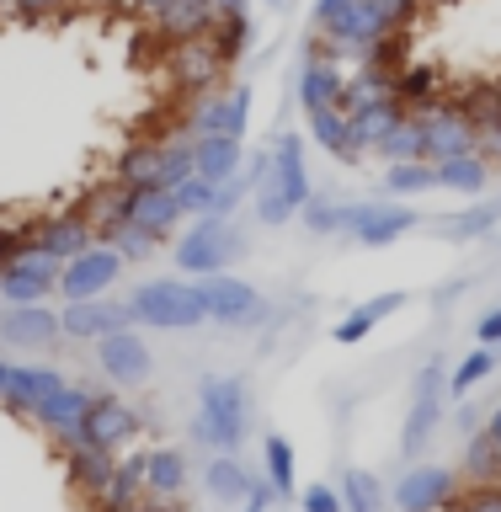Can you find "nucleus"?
<instances>
[{"mask_svg":"<svg viewBox=\"0 0 501 512\" xmlns=\"http://www.w3.org/2000/svg\"><path fill=\"white\" fill-rule=\"evenodd\" d=\"M459 480H464V491H496V486H501V448L486 438V432L464 438V464H459Z\"/></svg>","mask_w":501,"mask_h":512,"instance_id":"26","label":"nucleus"},{"mask_svg":"<svg viewBox=\"0 0 501 512\" xmlns=\"http://www.w3.org/2000/svg\"><path fill=\"white\" fill-rule=\"evenodd\" d=\"M336 491H342L347 512H379L384 507V486L368 470H342V486H336Z\"/></svg>","mask_w":501,"mask_h":512,"instance_id":"43","label":"nucleus"},{"mask_svg":"<svg viewBox=\"0 0 501 512\" xmlns=\"http://www.w3.org/2000/svg\"><path fill=\"white\" fill-rule=\"evenodd\" d=\"M246 427H251V400H246V379L235 374H208L198 384V432L203 448H214V454H235L240 443H246Z\"/></svg>","mask_w":501,"mask_h":512,"instance_id":"2","label":"nucleus"},{"mask_svg":"<svg viewBox=\"0 0 501 512\" xmlns=\"http://www.w3.org/2000/svg\"><path fill=\"white\" fill-rule=\"evenodd\" d=\"M112 251H118L123 262H139V256H150V251H155V240L144 235V230H134V224H123V230L112 235Z\"/></svg>","mask_w":501,"mask_h":512,"instance_id":"48","label":"nucleus"},{"mask_svg":"<svg viewBox=\"0 0 501 512\" xmlns=\"http://www.w3.org/2000/svg\"><path fill=\"white\" fill-rule=\"evenodd\" d=\"M139 432V411L128 406L123 395H96V406L86 411V422H80L75 443H91V448H107V454H118V448ZM70 443V448H75Z\"/></svg>","mask_w":501,"mask_h":512,"instance_id":"11","label":"nucleus"},{"mask_svg":"<svg viewBox=\"0 0 501 512\" xmlns=\"http://www.w3.org/2000/svg\"><path fill=\"white\" fill-rule=\"evenodd\" d=\"M171 75H176V86H187V91H214L219 75H224V59L214 54L208 38H198V43H182L171 54Z\"/></svg>","mask_w":501,"mask_h":512,"instance_id":"24","label":"nucleus"},{"mask_svg":"<svg viewBox=\"0 0 501 512\" xmlns=\"http://www.w3.org/2000/svg\"><path fill=\"white\" fill-rule=\"evenodd\" d=\"M6 379H11V363L0 358V395H6Z\"/></svg>","mask_w":501,"mask_h":512,"instance_id":"59","label":"nucleus"},{"mask_svg":"<svg viewBox=\"0 0 501 512\" xmlns=\"http://www.w3.org/2000/svg\"><path fill=\"white\" fill-rule=\"evenodd\" d=\"M59 310L48 304H22V310H0V342L11 347H59Z\"/></svg>","mask_w":501,"mask_h":512,"instance_id":"19","label":"nucleus"},{"mask_svg":"<svg viewBox=\"0 0 501 512\" xmlns=\"http://www.w3.org/2000/svg\"><path fill=\"white\" fill-rule=\"evenodd\" d=\"M299 219H304V230H310V235H352V224H358V203H326V198H310Z\"/></svg>","mask_w":501,"mask_h":512,"instance_id":"38","label":"nucleus"},{"mask_svg":"<svg viewBox=\"0 0 501 512\" xmlns=\"http://www.w3.org/2000/svg\"><path fill=\"white\" fill-rule=\"evenodd\" d=\"M480 422H486V416H480V411L470 406V400H459V411H454V427L464 432V438H475V432H480Z\"/></svg>","mask_w":501,"mask_h":512,"instance_id":"52","label":"nucleus"},{"mask_svg":"<svg viewBox=\"0 0 501 512\" xmlns=\"http://www.w3.org/2000/svg\"><path fill=\"white\" fill-rule=\"evenodd\" d=\"M134 6H144V11H155V16H160V11L171 6V0H134Z\"/></svg>","mask_w":501,"mask_h":512,"instance_id":"58","label":"nucleus"},{"mask_svg":"<svg viewBox=\"0 0 501 512\" xmlns=\"http://www.w3.org/2000/svg\"><path fill=\"white\" fill-rule=\"evenodd\" d=\"M501 224V198H491V203H475V208H464V214L448 224V240H480V235H491Z\"/></svg>","mask_w":501,"mask_h":512,"instance_id":"44","label":"nucleus"},{"mask_svg":"<svg viewBox=\"0 0 501 512\" xmlns=\"http://www.w3.org/2000/svg\"><path fill=\"white\" fill-rule=\"evenodd\" d=\"M128 320L134 326H150V331H192L203 326V304H198V288L187 278H150L128 294Z\"/></svg>","mask_w":501,"mask_h":512,"instance_id":"3","label":"nucleus"},{"mask_svg":"<svg viewBox=\"0 0 501 512\" xmlns=\"http://www.w3.org/2000/svg\"><path fill=\"white\" fill-rule=\"evenodd\" d=\"M480 432H486V438H491V443L501 448V400H496V406L486 411V422H480Z\"/></svg>","mask_w":501,"mask_h":512,"instance_id":"54","label":"nucleus"},{"mask_svg":"<svg viewBox=\"0 0 501 512\" xmlns=\"http://www.w3.org/2000/svg\"><path fill=\"white\" fill-rule=\"evenodd\" d=\"M91 406H96V390H91V384H59V390L48 395L38 411H32V422H38L48 438H59L64 448H70Z\"/></svg>","mask_w":501,"mask_h":512,"instance_id":"14","label":"nucleus"},{"mask_svg":"<svg viewBox=\"0 0 501 512\" xmlns=\"http://www.w3.org/2000/svg\"><path fill=\"white\" fill-rule=\"evenodd\" d=\"M406 118H411V112L400 107L395 96H384V102L363 107V112H352V134H358V150H379V144L390 139Z\"/></svg>","mask_w":501,"mask_h":512,"instance_id":"27","label":"nucleus"},{"mask_svg":"<svg viewBox=\"0 0 501 512\" xmlns=\"http://www.w3.org/2000/svg\"><path fill=\"white\" fill-rule=\"evenodd\" d=\"M192 288H198L203 315H208V320H219V326L246 331V326H262V320H267V299L256 294L251 283L230 278V272H219V278H198Z\"/></svg>","mask_w":501,"mask_h":512,"instance_id":"5","label":"nucleus"},{"mask_svg":"<svg viewBox=\"0 0 501 512\" xmlns=\"http://www.w3.org/2000/svg\"><path fill=\"white\" fill-rule=\"evenodd\" d=\"M262 470H267L272 496H294V443L272 432V438L262 443Z\"/></svg>","mask_w":501,"mask_h":512,"instance_id":"41","label":"nucleus"},{"mask_svg":"<svg viewBox=\"0 0 501 512\" xmlns=\"http://www.w3.org/2000/svg\"><path fill=\"white\" fill-rule=\"evenodd\" d=\"M486 182H491V160L486 155H459V160H443L438 166V187L443 192H459V198H480L486 192Z\"/></svg>","mask_w":501,"mask_h":512,"instance_id":"33","label":"nucleus"},{"mask_svg":"<svg viewBox=\"0 0 501 512\" xmlns=\"http://www.w3.org/2000/svg\"><path fill=\"white\" fill-rule=\"evenodd\" d=\"M299 512H347V507H342V491L331 480H315V486L299 491Z\"/></svg>","mask_w":501,"mask_h":512,"instance_id":"47","label":"nucleus"},{"mask_svg":"<svg viewBox=\"0 0 501 512\" xmlns=\"http://www.w3.org/2000/svg\"><path fill=\"white\" fill-rule=\"evenodd\" d=\"M475 342L480 347H501V304H496V310H486V315H480V326H475Z\"/></svg>","mask_w":501,"mask_h":512,"instance_id":"49","label":"nucleus"},{"mask_svg":"<svg viewBox=\"0 0 501 512\" xmlns=\"http://www.w3.org/2000/svg\"><path fill=\"white\" fill-rule=\"evenodd\" d=\"M59 331H64V342H102V336L134 331V320H128V304L86 299V304H64V310H59Z\"/></svg>","mask_w":501,"mask_h":512,"instance_id":"12","label":"nucleus"},{"mask_svg":"<svg viewBox=\"0 0 501 512\" xmlns=\"http://www.w3.org/2000/svg\"><path fill=\"white\" fill-rule=\"evenodd\" d=\"M59 262L54 256H38V251H22L16 262L0 272V299H6V310H22V304H43L48 294L59 288Z\"/></svg>","mask_w":501,"mask_h":512,"instance_id":"8","label":"nucleus"},{"mask_svg":"<svg viewBox=\"0 0 501 512\" xmlns=\"http://www.w3.org/2000/svg\"><path fill=\"white\" fill-rule=\"evenodd\" d=\"M251 102H256V91H251V86H235L230 96H208V102L198 107V118H192L182 134H187V139H198V134L246 139V128H251Z\"/></svg>","mask_w":501,"mask_h":512,"instance_id":"13","label":"nucleus"},{"mask_svg":"<svg viewBox=\"0 0 501 512\" xmlns=\"http://www.w3.org/2000/svg\"><path fill=\"white\" fill-rule=\"evenodd\" d=\"M144 464H150V448L144 454H123L96 507H144Z\"/></svg>","mask_w":501,"mask_h":512,"instance_id":"30","label":"nucleus"},{"mask_svg":"<svg viewBox=\"0 0 501 512\" xmlns=\"http://www.w3.org/2000/svg\"><path fill=\"white\" fill-rule=\"evenodd\" d=\"M96 512H144V507H96Z\"/></svg>","mask_w":501,"mask_h":512,"instance_id":"60","label":"nucleus"},{"mask_svg":"<svg viewBox=\"0 0 501 512\" xmlns=\"http://www.w3.org/2000/svg\"><path fill=\"white\" fill-rule=\"evenodd\" d=\"M192 160H198V176L203 182H235L240 176V139H219V134H198L192 139Z\"/></svg>","mask_w":501,"mask_h":512,"instance_id":"25","label":"nucleus"},{"mask_svg":"<svg viewBox=\"0 0 501 512\" xmlns=\"http://www.w3.org/2000/svg\"><path fill=\"white\" fill-rule=\"evenodd\" d=\"M416 208L406 203H358V224H352V240L358 246H395L400 235L416 230Z\"/></svg>","mask_w":501,"mask_h":512,"instance_id":"17","label":"nucleus"},{"mask_svg":"<svg viewBox=\"0 0 501 512\" xmlns=\"http://www.w3.org/2000/svg\"><path fill=\"white\" fill-rule=\"evenodd\" d=\"M432 96H438V70H427V64H406V70H395V102L400 107H427Z\"/></svg>","mask_w":501,"mask_h":512,"instance_id":"42","label":"nucleus"},{"mask_svg":"<svg viewBox=\"0 0 501 512\" xmlns=\"http://www.w3.org/2000/svg\"><path fill=\"white\" fill-rule=\"evenodd\" d=\"M443 512H464V502H448V507H443Z\"/></svg>","mask_w":501,"mask_h":512,"instance_id":"61","label":"nucleus"},{"mask_svg":"<svg viewBox=\"0 0 501 512\" xmlns=\"http://www.w3.org/2000/svg\"><path fill=\"white\" fill-rule=\"evenodd\" d=\"M459 502H464V512H501V486L496 491H464Z\"/></svg>","mask_w":501,"mask_h":512,"instance_id":"51","label":"nucleus"},{"mask_svg":"<svg viewBox=\"0 0 501 512\" xmlns=\"http://www.w3.org/2000/svg\"><path fill=\"white\" fill-rule=\"evenodd\" d=\"M379 6H384V11H390V16H400V22H406V27H411V16H416V11H422V0H379Z\"/></svg>","mask_w":501,"mask_h":512,"instance_id":"53","label":"nucleus"},{"mask_svg":"<svg viewBox=\"0 0 501 512\" xmlns=\"http://www.w3.org/2000/svg\"><path fill=\"white\" fill-rule=\"evenodd\" d=\"M192 176H198V160H192V139L182 134L176 144H166V160H160V187L176 192L182 182H192Z\"/></svg>","mask_w":501,"mask_h":512,"instance_id":"45","label":"nucleus"},{"mask_svg":"<svg viewBox=\"0 0 501 512\" xmlns=\"http://www.w3.org/2000/svg\"><path fill=\"white\" fill-rule=\"evenodd\" d=\"M203 486H208L214 502H246V496H251V470L235 454H214V459H208V470H203Z\"/></svg>","mask_w":501,"mask_h":512,"instance_id":"32","label":"nucleus"},{"mask_svg":"<svg viewBox=\"0 0 501 512\" xmlns=\"http://www.w3.org/2000/svg\"><path fill=\"white\" fill-rule=\"evenodd\" d=\"M208 43H214V54L224 59V70H230V64H240L251 54V43H256V22L246 11H235V16H219L214 22V32H208Z\"/></svg>","mask_w":501,"mask_h":512,"instance_id":"35","label":"nucleus"},{"mask_svg":"<svg viewBox=\"0 0 501 512\" xmlns=\"http://www.w3.org/2000/svg\"><path fill=\"white\" fill-rule=\"evenodd\" d=\"M374 155H379V160H390V166H406V160H427V123H422V118H406L390 139L379 144Z\"/></svg>","mask_w":501,"mask_h":512,"instance_id":"39","label":"nucleus"},{"mask_svg":"<svg viewBox=\"0 0 501 512\" xmlns=\"http://www.w3.org/2000/svg\"><path fill=\"white\" fill-rule=\"evenodd\" d=\"M22 251H27V235L22 230H0V272H6Z\"/></svg>","mask_w":501,"mask_h":512,"instance_id":"50","label":"nucleus"},{"mask_svg":"<svg viewBox=\"0 0 501 512\" xmlns=\"http://www.w3.org/2000/svg\"><path fill=\"white\" fill-rule=\"evenodd\" d=\"M214 11L219 16H235V11H246V0H214Z\"/></svg>","mask_w":501,"mask_h":512,"instance_id":"56","label":"nucleus"},{"mask_svg":"<svg viewBox=\"0 0 501 512\" xmlns=\"http://www.w3.org/2000/svg\"><path fill=\"white\" fill-rule=\"evenodd\" d=\"M187 480L192 475H187L182 448H150V464H144V502H160V507L182 502Z\"/></svg>","mask_w":501,"mask_h":512,"instance_id":"22","label":"nucleus"},{"mask_svg":"<svg viewBox=\"0 0 501 512\" xmlns=\"http://www.w3.org/2000/svg\"><path fill=\"white\" fill-rule=\"evenodd\" d=\"M379 187L390 192V198H422V192L438 187V166H432V160H406V166L384 171Z\"/></svg>","mask_w":501,"mask_h":512,"instance_id":"37","label":"nucleus"},{"mask_svg":"<svg viewBox=\"0 0 501 512\" xmlns=\"http://www.w3.org/2000/svg\"><path fill=\"white\" fill-rule=\"evenodd\" d=\"M235 256H240V230H235V219H219V214L192 219V230L176 240V267H182V278H192V283L219 278Z\"/></svg>","mask_w":501,"mask_h":512,"instance_id":"4","label":"nucleus"},{"mask_svg":"<svg viewBox=\"0 0 501 512\" xmlns=\"http://www.w3.org/2000/svg\"><path fill=\"white\" fill-rule=\"evenodd\" d=\"M16 6H22V11H32V16H38V11H54V6H64V0H16Z\"/></svg>","mask_w":501,"mask_h":512,"instance_id":"55","label":"nucleus"},{"mask_svg":"<svg viewBox=\"0 0 501 512\" xmlns=\"http://www.w3.org/2000/svg\"><path fill=\"white\" fill-rule=\"evenodd\" d=\"M443 400H448V368L432 358L422 374H416V390H411V411H406V432H400V454L416 459L422 443L438 432L443 422Z\"/></svg>","mask_w":501,"mask_h":512,"instance_id":"6","label":"nucleus"},{"mask_svg":"<svg viewBox=\"0 0 501 512\" xmlns=\"http://www.w3.org/2000/svg\"><path fill=\"white\" fill-rule=\"evenodd\" d=\"M363 0H315V32L331 43V54H352V22Z\"/></svg>","mask_w":501,"mask_h":512,"instance_id":"31","label":"nucleus"},{"mask_svg":"<svg viewBox=\"0 0 501 512\" xmlns=\"http://www.w3.org/2000/svg\"><path fill=\"white\" fill-rule=\"evenodd\" d=\"M27 246L38 251V256H54V262H75V256H86L96 246V235H91V224L80 219V214H54V219H43L38 230L27 235Z\"/></svg>","mask_w":501,"mask_h":512,"instance_id":"16","label":"nucleus"},{"mask_svg":"<svg viewBox=\"0 0 501 512\" xmlns=\"http://www.w3.org/2000/svg\"><path fill=\"white\" fill-rule=\"evenodd\" d=\"M496 374V352L491 347H475V352H464V358L448 368V395L454 400H470V390L480 379H491Z\"/></svg>","mask_w":501,"mask_h":512,"instance_id":"40","label":"nucleus"},{"mask_svg":"<svg viewBox=\"0 0 501 512\" xmlns=\"http://www.w3.org/2000/svg\"><path fill=\"white\" fill-rule=\"evenodd\" d=\"M214 22H219L214 0H171V6L155 16V27L166 32V38H171L176 48H182V43H198V38H208V32H214Z\"/></svg>","mask_w":501,"mask_h":512,"instance_id":"23","label":"nucleus"},{"mask_svg":"<svg viewBox=\"0 0 501 512\" xmlns=\"http://www.w3.org/2000/svg\"><path fill=\"white\" fill-rule=\"evenodd\" d=\"M144 512H192V507H182V502H171V507H160V502H144Z\"/></svg>","mask_w":501,"mask_h":512,"instance_id":"57","label":"nucleus"},{"mask_svg":"<svg viewBox=\"0 0 501 512\" xmlns=\"http://www.w3.org/2000/svg\"><path fill=\"white\" fill-rule=\"evenodd\" d=\"M176 219H182V208H176V192H166V187L128 192V224H134V230H144V235L155 240V246L176 230Z\"/></svg>","mask_w":501,"mask_h":512,"instance_id":"20","label":"nucleus"},{"mask_svg":"<svg viewBox=\"0 0 501 512\" xmlns=\"http://www.w3.org/2000/svg\"><path fill=\"white\" fill-rule=\"evenodd\" d=\"M214 198H219V187L214 182H203V176H192V182H182L176 187V208H182V214H214Z\"/></svg>","mask_w":501,"mask_h":512,"instance_id":"46","label":"nucleus"},{"mask_svg":"<svg viewBox=\"0 0 501 512\" xmlns=\"http://www.w3.org/2000/svg\"><path fill=\"white\" fill-rule=\"evenodd\" d=\"M427 160L432 166H443V160H459V155H475L480 150V134H475V123L464 118V112H427Z\"/></svg>","mask_w":501,"mask_h":512,"instance_id":"18","label":"nucleus"},{"mask_svg":"<svg viewBox=\"0 0 501 512\" xmlns=\"http://www.w3.org/2000/svg\"><path fill=\"white\" fill-rule=\"evenodd\" d=\"M432 6H454V0H432Z\"/></svg>","mask_w":501,"mask_h":512,"instance_id":"62","label":"nucleus"},{"mask_svg":"<svg viewBox=\"0 0 501 512\" xmlns=\"http://www.w3.org/2000/svg\"><path fill=\"white\" fill-rule=\"evenodd\" d=\"M246 182L256 192V219L267 230H278L294 214H304V203L315 198L310 192V166H304V139L299 134H278L262 155L251 160Z\"/></svg>","mask_w":501,"mask_h":512,"instance_id":"1","label":"nucleus"},{"mask_svg":"<svg viewBox=\"0 0 501 512\" xmlns=\"http://www.w3.org/2000/svg\"><path fill=\"white\" fill-rule=\"evenodd\" d=\"M59 384H64L59 368H48V363H11V379H6V395H0V400H6L11 411L32 416L48 395L59 390Z\"/></svg>","mask_w":501,"mask_h":512,"instance_id":"21","label":"nucleus"},{"mask_svg":"<svg viewBox=\"0 0 501 512\" xmlns=\"http://www.w3.org/2000/svg\"><path fill=\"white\" fill-rule=\"evenodd\" d=\"M342 86H347V70L336 54H320L310 48L304 54V70H299V102H304V118H315V112L326 107H342Z\"/></svg>","mask_w":501,"mask_h":512,"instance_id":"15","label":"nucleus"},{"mask_svg":"<svg viewBox=\"0 0 501 512\" xmlns=\"http://www.w3.org/2000/svg\"><path fill=\"white\" fill-rule=\"evenodd\" d=\"M160 160H166V144H134V150H123V160H118V187H123V192L160 187Z\"/></svg>","mask_w":501,"mask_h":512,"instance_id":"34","label":"nucleus"},{"mask_svg":"<svg viewBox=\"0 0 501 512\" xmlns=\"http://www.w3.org/2000/svg\"><path fill=\"white\" fill-rule=\"evenodd\" d=\"M96 368H102L112 384H123V390H139V384H150V374H155L150 342H139V331L102 336V342H96Z\"/></svg>","mask_w":501,"mask_h":512,"instance_id":"10","label":"nucleus"},{"mask_svg":"<svg viewBox=\"0 0 501 512\" xmlns=\"http://www.w3.org/2000/svg\"><path fill=\"white\" fill-rule=\"evenodd\" d=\"M64 454H70L75 486H80V491H91L96 502H102L107 480H112V470H118V454H107V448H91V443H75V448H64Z\"/></svg>","mask_w":501,"mask_h":512,"instance_id":"29","label":"nucleus"},{"mask_svg":"<svg viewBox=\"0 0 501 512\" xmlns=\"http://www.w3.org/2000/svg\"><path fill=\"white\" fill-rule=\"evenodd\" d=\"M118 278H123V256L112 251V246H91L86 256L64 262L59 294H64V304H86V299H102Z\"/></svg>","mask_w":501,"mask_h":512,"instance_id":"7","label":"nucleus"},{"mask_svg":"<svg viewBox=\"0 0 501 512\" xmlns=\"http://www.w3.org/2000/svg\"><path fill=\"white\" fill-rule=\"evenodd\" d=\"M400 304H406V294H379V299H368V304H358V310H352L347 320H336V342L342 347H352V342H363L368 331L379 326L384 315H395Z\"/></svg>","mask_w":501,"mask_h":512,"instance_id":"36","label":"nucleus"},{"mask_svg":"<svg viewBox=\"0 0 501 512\" xmlns=\"http://www.w3.org/2000/svg\"><path fill=\"white\" fill-rule=\"evenodd\" d=\"M310 139H315L326 155H336V160H358V155H363V150H358V134H352V118H347L342 107L315 112V118H310Z\"/></svg>","mask_w":501,"mask_h":512,"instance_id":"28","label":"nucleus"},{"mask_svg":"<svg viewBox=\"0 0 501 512\" xmlns=\"http://www.w3.org/2000/svg\"><path fill=\"white\" fill-rule=\"evenodd\" d=\"M272 6H278V0H272Z\"/></svg>","mask_w":501,"mask_h":512,"instance_id":"63","label":"nucleus"},{"mask_svg":"<svg viewBox=\"0 0 501 512\" xmlns=\"http://www.w3.org/2000/svg\"><path fill=\"white\" fill-rule=\"evenodd\" d=\"M448 502H459V470H448V464H416L395 486L400 512H443Z\"/></svg>","mask_w":501,"mask_h":512,"instance_id":"9","label":"nucleus"}]
</instances>
